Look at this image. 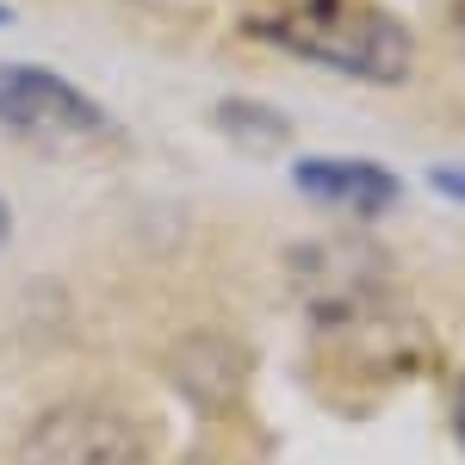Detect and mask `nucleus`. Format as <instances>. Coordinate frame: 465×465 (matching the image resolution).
I'll list each match as a JSON object with an SVG mask.
<instances>
[{"instance_id": "f257e3e1", "label": "nucleus", "mask_w": 465, "mask_h": 465, "mask_svg": "<svg viewBox=\"0 0 465 465\" xmlns=\"http://www.w3.org/2000/svg\"><path fill=\"white\" fill-rule=\"evenodd\" d=\"M261 37L298 50L304 63L372 81V87H397L410 74V63H416L410 32L397 25L391 13H379L372 0H298L280 19H267Z\"/></svg>"}, {"instance_id": "f03ea898", "label": "nucleus", "mask_w": 465, "mask_h": 465, "mask_svg": "<svg viewBox=\"0 0 465 465\" xmlns=\"http://www.w3.org/2000/svg\"><path fill=\"white\" fill-rule=\"evenodd\" d=\"M0 131L44 149H81L112 137V118L100 100H87L74 81L37 63H0Z\"/></svg>"}, {"instance_id": "7ed1b4c3", "label": "nucleus", "mask_w": 465, "mask_h": 465, "mask_svg": "<svg viewBox=\"0 0 465 465\" xmlns=\"http://www.w3.org/2000/svg\"><path fill=\"white\" fill-rule=\"evenodd\" d=\"M13 465H143V434L131 429L124 410L74 397L25 429Z\"/></svg>"}, {"instance_id": "20e7f679", "label": "nucleus", "mask_w": 465, "mask_h": 465, "mask_svg": "<svg viewBox=\"0 0 465 465\" xmlns=\"http://www.w3.org/2000/svg\"><path fill=\"white\" fill-rule=\"evenodd\" d=\"M292 180H298V193H311L322 205H348L360 217L397 205V174L379 162H354V155H311L292 168Z\"/></svg>"}, {"instance_id": "39448f33", "label": "nucleus", "mask_w": 465, "mask_h": 465, "mask_svg": "<svg viewBox=\"0 0 465 465\" xmlns=\"http://www.w3.org/2000/svg\"><path fill=\"white\" fill-rule=\"evenodd\" d=\"M434 186H440L447 199H465V168H434Z\"/></svg>"}, {"instance_id": "423d86ee", "label": "nucleus", "mask_w": 465, "mask_h": 465, "mask_svg": "<svg viewBox=\"0 0 465 465\" xmlns=\"http://www.w3.org/2000/svg\"><path fill=\"white\" fill-rule=\"evenodd\" d=\"M453 434H460V447H465V372H460V385H453Z\"/></svg>"}, {"instance_id": "0eeeda50", "label": "nucleus", "mask_w": 465, "mask_h": 465, "mask_svg": "<svg viewBox=\"0 0 465 465\" xmlns=\"http://www.w3.org/2000/svg\"><path fill=\"white\" fill-rule=\"evenodd\" d=\"M6 236H13V212H6V199H0V249H6Z\"/></svg>"}, {"instance_id": "6e6552de", "label": "nucleus", "mask_w": 465, "mask_h": 465, "mask_svg": "<svg viewBox=\"0 0 465 465\" xmlns=\"http://www.w3.org/2000/svg\"><path fill=\"white\" fill-rule=\"evenodd\" d=\"M0 25H6V6H0Z\"/></svg>"}]
</instances>
